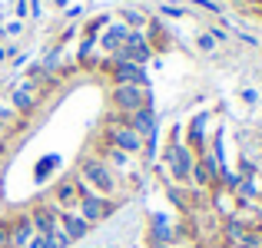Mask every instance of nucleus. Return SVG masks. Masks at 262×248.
<instances>
[{"label":"nucleus","instance_id":"2eb2a0df","mask_svg":"<svg viewBox=\"0 0 262 248\" xmlns=\"http://www.w3.org/2000/svg\"><path fill=\"white\" fill-rule=\"evenodd\" d=\"M27 248H53V242H50V235H37Z\"/></svg>","mask_w":262,"mask_h":248},{"label":"nucleus","instance_id":"9d476101","mask_svg":"<svg viewBox=\"0 0 262 248\" xmlns=\"http://www.w3.org/2000/svg\"><path fill=\"white\" fill-rule=\"evenodd\" d=\"M57 205H37V209L30 212V222H33V232H37V235H50L53 229H57Z\"/></svg>","mask_w":262,"mask_h":248},{"label":"nucleus","instance_id":"39448f33","mask_svg":"<svg viewBox=\"0 0 262 248\" xmlns=\"http://www.w3.org/2000/svg\"><path fill=\"white\" fill-rule=\"evenodd\" d=\"M40 96H43V93H40L30 80L17 83V86L10 89V106H13V113H17V116L33 113V109H37V103H40Z\"/></svg>","mask_w":262,"mask_h":248},{"label":"nucleus","instance_id":"f8f14e48","mask_svg":"<svg viewBox=\"0 0 262 248\" xmlns=\"http://www.w3.org/2000/svg\"><path fill=\"white\" fill-rule=\"evenodd\" d=\"M126 37H129V27L126 23H116V27H110V30L100 37V46L110 53V57H116V53H120V46L126 43Z\"/></svg>","mask_w":262,"mask_h":248},{"label":"nucleus","instance_id":"20e7f679","mask_svg":"<svg viewBox=\"0 0 262 248\" xmlns=\"http://www.w3.org/2000/svg\"><path fill=\"white\" fill-rule=\"evenodd\" d=\"M77 212L86 218L90 225H100V222H106V218L116 212V202L106 199V195H96V192H86V195H80Z\"/></svg>","mask_w":262,"mask_h":248},{"label":"nucleus","instance_id":"ddd939ff","mask_svg":"<svg viewBox=\"0 0 262 248\" xmlns=\"http://www.w3.org/2000/svg\"><path fill=\"white\" fill-rule=\"evenodd\" d=\"M100 159L106 162L113 172H116V169H123V172L133 169V156L123 153V149H113V146H103V149H100Z\"/></svg>","mask_w":262,"mask_h":248},{"label":"nucleus","instance_id":"f3484780","mask_svg":"<svg viewBox=\"0 0 262 248\" xmlns=\"http://www.w3.org/2000/svg\"><path fill=\"white\" fill-rule=\"evenodd\" d=\"M133 23V27H140L143 23V13H136V10H126V27Z\"/></svg>","mask_w":262,"mask_h":248},{"label":"nucleus","instance_id":"9b49d317","mask_svg":"<svg viewBox=\"0 0 262 248\" xmlns=\"http://www.w3.org/2000/svg\"><path fill=\"white\" fill-rule=\"evenodd\" d=\"M10 248H27L37 238V232H33V222H30V215H20V218H13L10 225Z\"/></svg>","mask_w":262,"mask_h":248},{"label":"nucleus","instance_id":"f257e3e1","mask_svg":"<svg viewBox=\"0 0 262 248\" xmlns=\"http://www.w3.org/2000/svg\"><path fill=\"white\" fill-rule=\"evenodd\" d=\"M77 179H83L90 189L96 192V195H106L113 199L116 189H120V179H116V172L110 169L106 162L100 159V156H83L77 165Z\"/></svg>","mask_w":262,"mask_h":248},{"label":"nucleus","instance_id":"f03ea898","mask_svg":"<svg viewBox=\"0 0 262 248\" xmlns=\"http://www.w3.org/2000/svg\"><path fill=\"white\" fill-rule=\"evenodd\" d=\"M163 165H169V179L179 185H189V176H192V165H196V156H192V149L186 146V142L173 139L166 149V156H163Z\"/></svg>","mask_w":262,"mask_h":248},{"label":"nucleus","instance_id":"1a4fd4ad","mask_svg":"<svg viewBox=\"0 0 262 248\" xmlns=\"http://www.w3.org/2000/svg\"><path fill=\"white\" fill-rule=\"evenodd\" d=\"M53 205H57L60 212L77 209V205H80V189H77V179H73V176L60 179V182L53 185Z\"/></svg>","mask_w":262,"mask_h":248},{"label":"nucleus","instance_id":"0eeeda50","mask_svg":"<svg viewBox=\"0 0 262 248\" xmlns=\"http://www.w3.org/2000/svg\"><path fill=\"white\" fill-rule=\"evenodd\" d=\"M126 126L136 129V133L143 136V142L153 139V136H156V109H153V103L140 106L136 113H129V116H126Z\"/></svg>","mask_w":262,"mask_h":248},{"label":"nucleus","instance_id":"6e6552de","mask_svg":"<svg viewBox=\"0 0 262 248\" xmlns=\"http://www.w3.org/2000/svg\"><path fill=\"white\" fill-rule=\"evenodd\" d=\"M57 222H60V229L67 232V235L73 238V245L80 242V238H86L90 235V229H93V225L86 222L83 215H80L77 209H67V212H57Z\"/></svg>","mask_w":262,"mask_h":248},{"label":"nucleus","instance_id":"423d86ee","mask_svg":"<svg viewBox=\"0 0 262 248\" xmlns=\"http://www.w3.org/2000/svg\"><path fill=\"white\" fill-rule=\"evenodd\" d=\"M110 77H113V83H133V86H149L146 73H143V66L129 63V60H116L110 63Z\"/></svg>","mask_w":262,"mask_h":248},{"label":"nucleus","instance_id":"4468645a","mask_svg":"<svg viewBox=\"0 0 262 248\" xmlns=\"http://www.w3.org/2000/svg\"><path fill=\"white\" fill-rule=\"evenodd\" d=\"M50 242H53V248H70V245H73V238L67 235V232L60 229V225H57V229L50 232Z\"/></svg>","mask_w":262,"mask_h":248},{"label":"nucleus","instance_id":"7ed1b4c3","mask_svg":"<svg viewBox=\"0 0 262 248\" xmlns=\"http://www.w3.org/2000/svg\"><path fill=\"white\" fill-rule=\"evenodd\" d=\"M110 100H113L116 113L129 116V113H136L140 106H146V103H149V89L146 86H133V83H113Z\"/></svg>","mask_w":262,"mask_h":248},{"label":"nucleus","instance_id":"dca6fc26","mask_svg":"<svg viewBox=\"0 0 262 248\" xmlns=\"http://www.w3.org/2000/svg\"><path fill=\"white\" fill-rule=\"evenodd\" d=\"M0 248H10V229H7V222H0Z\"/></svg>","mask_w":262,"mask_h":248}]
</instances>
